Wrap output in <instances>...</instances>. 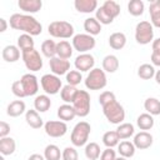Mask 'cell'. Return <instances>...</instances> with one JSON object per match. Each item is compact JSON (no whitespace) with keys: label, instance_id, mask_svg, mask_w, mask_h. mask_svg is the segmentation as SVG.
<instances>
[{"label":"cell","instance_id":"cell-1","mask_svg":"<svg viewBox=\"0 0 160 160\" xmlns=\"http://www.w3.org/2000/svg\"><path fill=\"white\" fill-rule=\"evenodd\" d=\"M9 24L14 30L24 31V34H29L31 36L40 35L42 31V25L40 21L28 14H12Z\"/></svg>","mask_w":160,"mask_h":160},{"label":"cell","instance_id":"cell-2","mask_svg":"<svg viewBox=\"0 0 160 160\" xmlns=\"http://www.w3.org/2000/svg\"><path fill=\"white\" fill-rule=\"evenodd\" d=\"M90 132H91V126L89 122H86V121L78 122L71 131V136H70L71 144L74 146H78V148L86 145L89 136H90Z\"/></svg>","mask_w":160,"mask_h":160},{"label":"cell","instance_id":"cell-3","mask_svg":"<svg viewBox=\"0 0 160 160\" xmlns=\"http://www.w3.org/2000/svg\"><path fill=\"white\" fill-rule=\"evenodd\" d=\"M48 31L52 38H58V39H69V38H74V26L69 22V21H64V20H58V21H52L49 24L48 26Z\"/></svg>","mask_w":160,"mask_h":160},{"label":"cell","instance_id":"cell-4","mask_svg":"<svg viewBox=\"0 0 160 160\" xmlns=\"http://www.w3.org/2000/svg\"><path fill=\"white\" fill-rule=\"evenodd\" d=\"M106 74L102 69L99 68H94L92 70H90L88 76L85 78V86L89 90H101L106 86Z\"/></svg>","mask_w":160,"mask_h":160},{"label":"cell","instance_id":"cell-5","mask_svg":"<svg viewBox=\"0 0 160 160\" xmlns=\"http://www.w3.org/2000/svg\"><path fill=\"white\" fill-rule=\"evenodd\" d=\"M102 112H104V116L106 118V120L111 124H115V125H119L121 124L124 120H125V110H124V106L118 102L116 100L105 105L102 108Z\"/></svg>","mask_w":160,"mask_h":160},{"label":"cell","instance_id":"cell-6","mask_svg":"<svg viewBox=\"0 0 160 160\" xmlns=\"http://www.w3.org/2000/svg\"><path fill=\"white\" fill-rule=\"evenodd\" d=\"M135 40L140 45L150 44L154 40V26L150 21H140L135 28Z\"/></svg>","mask_w":160,"mask_h":160},{"label":"cell","instance_id":"cell-7","mask_svg":"<svg viewBox=\"0 0 160 160\" xmlns=\"http://www.w3.org/2000/svg\"><path fill=\"white\" fill-rule=\"evenodd\" d=\"M71 105L74 106V109L76 111V116H80V118L88 116L90 112V105H91L89 92L85 90H79L75 96V100Z\"/></svg>","mask_w":160,"mask_h":160},{"label":"cell","instance_id":"cell-8","mask_svg":"<svg viewBox=\"0 0 160 160\" xmlns=\"http://www.w3.org/2000/svg\"><path fill=\"white\" fill-rule=\"evenodd\" d=\"M21 58H22V61H24V64H25L28 70H30L32 72L41 70V68H42V59L40 56V52L35 48L21 51Z\"/></svg>","mask_w":160,"mask_h":160},{"label":"cell","instance_id":"cell-9","mask_svg":"<svg viewBox=\"0 0 160 160\" xmlns=\"http://www.w3.org/2000/svg\"><path fill=\"white\" fill-rule=\"evenodd\" d=\"M95 44H96L95 38L89 34H76L74 35L72 42H71L74 50L79 51L80 54H85L92 50L95 48Z\"/></svg>","mask_w":160,"mask_h":160},{"label":"cell","instance_id":"cell-10","mask_svg":"<svg viewBox=\"0 0 160 160\" xmlns=\"http://www.w3.org/2000/svg\"><path fill=\"white\" fill-rule=\"evenodd\" d=\"M40 84L46 95H55L62 89V82L60 78L55 74H45L40 79Z\"/></svg>","mask_w":160,"mask_h":160},{"label":"cell","instance_id":"cell-11","mask_svg":"<svg viewBox=\"0 0 160 160\" xmlns=\"http://www.w3.org/2000/svg\"><path fill=\"white\" fill-rule=\"evenodd\" d=\"M44 130L50 138H61L68 132V125L61 120H49L44 124Z\"/></svg>","mask_w":160,"mask_h":160},{"label":"cell","instance_id":"cell-12","mask_svg":"<svg viewBox=\"0 0 160 160\" xmlns=\"http://www.w3.org/2000/svg\"><path fill=\"white\" fill-rule=\"evenodd\" d=\"M21 81V85L24 88V91H25V95L26 96H32L38 92L39 90V81H38V78L34 75V74H24L20 79Z\"/></svg>","mask_w":160,"mask_h":160},{"label":"cell","instance_id":"cell-13","mask_svg":"<svg viewBox=\"0 0 160 160\" xmlns=\"http://www.w3.org/2000/svg\"><path fill=\"white\" fill-rule=\"evenodd\" d=\"M76 70H79L80 72H84V71H90L94 69V65H95V59L91 54L89 52H85V54H80L79 56H76L75 59V62H74Z\"/></svg>","mask_w":160,"mask_h":160},{"label":"cell","instance_id":"cell-14","mask_svg":"<svg viewBox=\"0 0 160 160\" xmlns=\"http://www.w3.org/2000/svg\"><path fill=\"white\" fill-rule=\"evenodd\" d=\"M49 66H50V70L52 71V74H55L58 76L66 75L70 71L69 60H64V59H60L58 56H55V58L49 60Z\"/></svg>","mask_w":160,"mask_h":160},{"label":"cell","instance_id":"cell-15","mask_svg":"<svg viewBox=\"0 0 160 160\" xmlns=\"http://www.w3.org/2000/svg\"><path fill=\"white\" fill-rule=\"evenodd\" d=\"M152 141H154V138L148 131H140V132L135 134L134 135V140H132L135 148L139 149V150L149 149L152 145Z\"/></svg>","mask_w":160,"mask_h":160},{"label":"cell","instance_id":"cell-16","mask_svg":"<svg viewBox=\"0 0 160 160\" xmlns=\"http://www.w3.org/2000/svg\"><path fill=\"white\" fill-rule=\"evenodd\" d=\"M18 6L20 8V10H22L25 12L35 14L41 9L42 1L41 0H19Z\"/></svg>","mask_w":160,"mask_h":160},{"label":"cell","instance_id":"cell-17","mask_svg":"<svg viewBox=\"0 0 160 160\" xmlns=\"http://www.w3.org/2000/svg\"><path fill=\"white\" fill-rule=\"evenodd\" d=\"M74 6L79 12L90 14L98 9V1L96 0H75Z\"/></svg>","mask_w":160,"mask_h":160},{"label":"cell","instance_id":"cell-18","mask_svg":"<svg viewBox=\"0 0 160 160\" xmlns=\"http://www.w3.org/2000/svg\"><path fill=\"white\" fill-rule=\"evenodd\" d=\"M72 50H74L72 45L66 40H61L56 42V56L60 59H64V60L70 59L72 55Z\"/></svg>","mask_w":160,"mask_h":160},{"label":"cell","instance_id":"cell-19","mask_svg":"<svg viewBox=\"0 0 160 160\" xmlns=\"http://www.w3.org/2000/svg\"><path fill=\"white\" fill-rule=\"evenodd\" d=\"M25 110H26V105L22 100H14L8 105L6 114L11 118H18V116L22 115L24 112H26Z\"/></svg>","mask_w":160,"mask_h":160},{"label":"cell","instance_id":"cell-20","mask_svg":"<svg viewBox=\"0 0 160 160\" xmlns=\"http://www.w3.org/2000/svg\"><path fill=\"white\" fill-rule=\"evenodd\" d=\"M1 55L6 62H15L20 59V49L18 45H6L2 49Z\"/></svg>","mask_w":160,"mask_h":160},{"label":"cell","instance_id":"cell-21","mask_svg":"<svg viewBox=\"0 0 160 160\" xmlns=\"http://www.w3.org/2000/svg\"><path fill=\"white\" fill-rule=\"evenodd\" d=\"M76 116V111L72 105L70 104H62L58 108V118L61 121H70Z\"/></svg>","mask_w":160,"mask_h":160},{"label":"cell","instance_id":"cell-22","mask_svg":"<svg viewBox=\"0 0 160 160\" xmlns=\"http://www.w3.org/2000/svg\"><path fill=\"white\" fill-rule=\"evenodd\" d=\"M25 120H26V124L32 128V129H40L42 125H44V121L41 119V116L39 115V112L36 110H26L25 112Z\"/></svg>","mask_w":160,"mask_h":160},{"label":"cell","instance_id":"cell-23","mask_svg":"<svg viewBox=\"0 0 160 160\" xmlns=\"http://www.w3.org/2000/svg\"><path fill=\"white\" fill-rule=\"evenodd\" d=\"M109 45L114 50H121L126 45V36L124 32L116 31L109 36Z\"/></svg>","mask_w":160,"mask_h":160},{"label":"cell","instance_id":"cell-24","mask_svg":"<svg viewBox=\"0 0 160 160\" xmlns=\"http://www.w3.org/2000/svg\"><path fill=\"white\" fill-rule=\"evenodd\" d=\"M78 91L79 90L76 89V86H72V85L66 84L65 86H62V89L60 91V98H61V100L65 104H72L74 100H75V96H76Z\"/></svg>","mask_w":160,"mask_h":160},{"label":"cell","instance_id":"cell-25","mask_svg":"<svg viewBox=\"0 0 160 160\" xmlns=\"http://www.w3.org/2000/svg\"><path fill=\"white\" fill-rule=\"evenodd\" d=\"M15 149H16V142H15V140L12 138L6 136V138H1L0 139V152L4 156L14 154Z\"/></svg>","mask_w":160,"mask_h":160},{"label":"cell","instance_id":"cell-26","mask_svg":"<svg viewBox=\"0 0 160 160\" xmlns=\"http://www.w3.org/2000/svg\"><path fill=\"white\" fill-rule=\"evenodd\" d=\"M135 150H136V148H135L134 142H131L129 140L120 141L118 145V152L120 154V156H124L126 159L132 158L135 155Z\"/></svg>","mask_w":160,"mask_h":160},{"label":"cell","instance_id":"cell-27","mask_svg":"<svg viewBox=\"0 0 160 160\" xmlns=\"http://www.w3.org/2000/svg\"><path fill=\"white\" fill-rule=\"evenodd\" d=\"M84 30L86 31V34L91 36L99 35L101 31V24L95 18H88L84 21Z\"/></svg>","mask_w":160,"mask_h":160},{"label":"cell","instance_id":"cell-28","mask_svg":"<svg viewBox=\"0 0 160 160\" xmlns=\"http://www.w3.org/2000/svg\"><path fill=\"white\" fill-rule=\"evenodd\" d=\"M50 106H51V100L46 94L38 95L34 100V108L38 112H45L50 109Z\"/></svg>","mask_w":160,"mask_h":160},{"label":"cell","instance_id":"cell-29","mask_svg":"<svg viewBox=\"0 0 160 160\" xmlns=\"http://www.w3.org/2000/svg\"><path fill=\"white\" fill-rule=\"evenodd\" d=\"M149 12H150L151 25L160 29V0H155L150 2Z\"/></svg>","mask_w":160,"mask_h":160},{"label":"cell","instance_id":"cell-30","mask_svg":"<svg viewBox=\"0 0 160 160\" xmlns=\"http://www.w3.org/2000/svg\"><path fill=\"white\" fill-rule=\"evenodd\" d=\"M118 69H119V59H118L115 55L110 54V55H106V56L102 59V70H104L105 72L112 74V72H115Z\"/></svg>","mask_w":160,"mask_h":160},{"label":"cell","instance_id":"cell-31","mask_svg":"<svg viewBox=\"0 0 160 160\" xmlns=\"http://www.w3.org/2000/svg\"><path fill=\"white\" fill-rule=\"evenodd\" d=\"M154 122H155V121H154L152 115H150V114H148V112L140 114V115L138 116V119H136V125H138L139 129L142 130V131H146V130L152 129Z\"/></svg>","mask_w":160,"mask_h":160},{"label":"cell","instance_id":"cell-32","mask_svg":"<svg viewBox=\"0 0 160 160\" xmlns=\"http://www.w3.org/2000/svg\"><path fill=\"white\" fill-rule=\"evenodd\" d=\"M115 131L118 132L120 140H125V139H129L130 136H132L135 134V128L131 122H121L118 125Z\"/></svg>","mask_w":160,"mask_h":160},{"label":"cell","instance_id":"cell-33","mask_svg":"<svg viewBox=\"0 0 160 160\" xmlns=\"http://www.w3.org/2000/svg\"><path fill=\"white\" fill-rule=\"evenodd\" d=\"M144 109L150 115H160V100L156 98H148L144 101Z\"/></svg>","mask_w":160,"mask_h":160},{"label":"cell","instance_id":"cell-34","mask_svg":"<svg viewBox=\"0 0 160 160\" xmlns=\"http://www.w3.org/2000/svg\"><path fill=\"white\" fill-rule=\"evenodd\" d=\"M41 52L45 58L52 59L56 56V42L54 40H44L41 44Z\"/></svg>","mask_w":160,"mask_h":160},{"label":"cell","instance_id":"cell-35","mask_svg":"<svg viewBox=\"0 0 160 160\" xmlns=\"http://www.w3.org/2000/svg\"><path fill=\"white\" fill-rule=\"evenodd\" d=\"M155 68L150 64H142L138 69V76L142 80H150L151 78H155Z\"/></svg>","mask_w":160,"mask_h":160},{"label":"cell","instance_id":"cell-36","mask_svg":"<svg viewBox=\"0 0 160 160\" xmlns=\"http://www.w3.org/2000/svg\"><path fill=\"white\" fill-rule=\"evenodd\" d=\"M84 152H85V156L89 160H98L100 158V155H101L100 146L96 142H89V144H86Z\"/></svg>","mask_w":160,"mask_h":160},{"label":"cell","instance_id":"cell-37","mask_svg":"<svg viewBox=\"0 0 160 160\" xmlns=\"http://www.w3.org/2000/svg\"><path fill=\"white\" fill-rule=\"evenodd\" d=\"M62 155V151H60L59 146L54 144H49L44 150V158L45 160H60Z\"/></svg>","mask_w":160,"mask_h":160},{"label":"cell","instance_id":"cell-38","mask_svg":"<svg viewBox=\"0 0 160 160\" xmlns=\"http://www.w3.org/2000/svg\"><path fill=\"white\" fill-rule=\"evenodd\" d=\"M119 141H120V138H119V135L115 130L106 131L102 135V142L106 148H114V146L119 145Z\"/></svg>","mask_w":160,"mask_h":160},{"label":"cell","instance_id":"cell-39","mask_svg":"<svg viewBox=\"0 0 160 160\" xmlns=\"http://www.w3.org/2000/svg\"><path fill=\"white\" fill-rule=\"evenodd\" d=\"M34 39L31 35L29 34H21L19 38H18V48L24 51V50H28V49H34Z\"/></svg>","mask_w":160,"mask_h":160},{"label":"cell","instance_id":"cell-40","mask_svg":"<svg viewBox=\"0 0 160 160\" xmlns=\"http://www.w3.org/2000/svg\"><path fill=\"white\" fill-rule=\"evenodd\" d=\"M101 6L105 9V11L112 19H115V18H118L120 15V5L116 1H114V0H106Z\"/></svg>","mask_w":160,"mask_h":160},{"label":"cell","instance_id":"cell-41","mask_svg":"<svg viewBox=\"0 0 160 160\" xmlns=\"http://www.w3.org/2000/svg\"><path fill=\"white\" fill-rule=\"evenodd\" d=\"M144 9H145V5H144V2L141 0H131L128 4V11L132 16H140V15H142Z\"/></svg>","mask_w":160,"mask_h":160},{"label":"cell","instance_id":"cell-42","mask_svg":"<svg viewBox=\"0 0 160 160\" xmlns=\"http://www.w3.org/2000/svg\"><path fill=\"white\" fill-rule=\"evenodd\" d=\"M95 19L101 24V25H109L114 21V19L105 11V9L102 6H100L99 9H96V12H95Z\"/></svg>","mask_w":160,"mask_h":160},{"label":"cell","instance_id":"cell-43","mask_svg":"<svg viewBox=\"0 0 160 160\" xmlns=\"http://www.w3.org/2000/svg\"><path fill=\"white\" fill-rule=\"evenodd\" d=\"M81 80H82V76H81V72L79 70H70L66 74V81L69 85L76 86L78 84L81 82Z\"/></svg>","mask_w":160,"mask_h":160},{"label":"cell","instance_id":"cell-44","mask_svg":"<svg viewBox=\"0 0 160 160\" xmlns=\"http://www.w3.org/2000/svg\"><path fill=\"white\" fill-rule=\"evenodd\" d=\"M62 160H79V154L74 146H68L62 150Z\"/></svg>","mask_w":160,"mask_h":160},{"label":"cell","instance_id":"cell-45","mask_svg":"<svg viewBox=\"0 0 160 160\" xmlns=\"http://www.w3.org/2000/svg\"><path fill=\"white\" fill-rule=\"evenodd\" d=\"M115 100H116V98H115V94H114L112 91H102V92L100 94V96H99V102H100V105H101L102 108H104L105 105H108V104L115 101Z\"/></svg>","mask_w":160,"mask_h":160},{"label":"cell","instance_id":"cell-46","mask_svg":"<svg viewBox=\"0 0 160 160\" xmlns=\"http://www.w3.org/2000/svg\"><path fill=\"white\" fill-rule=\"evenodd\" d=\"M11 91H12V94L16 96V98H19V99H21V98H25L26 95H25V91H24V88H22V85H21V81L20 80H16V81H14L12 82V85H11Z\"/></svg>","mask_w":160,"mask_h":160},{"label":"cell","instance_id":"cell-47","mask_svg":"<svg viewBox=\"0 0 160 160\" xmlns=\"http://www.w3.org/2000/svg\"><path fill=\"white\" fill-rule=\"evenodd\" d=\"M99 159L100 160H115L116 159V152L112 148H106L105 150H102Z\"/></svg>","mask_w":160,"mask_h":160},{"label":"cell","instance_id":"cell-48","mask_svg":"<svg viewBox=\"0 0 160 160\" xmlns=\"http://www.w3.org/2000/svg\"><path fill=\"white\" fill-rule=\"evenodd\" d=\"M10 134V125L5 121L0 122V138H6Z\"/></svg>","mask_w":160,"mask_h":160},{"label":"cell","instance_id":"cell-49","mask_svg":"<svg viewBox=\"0 0 160 160\" xmlns=\"http://www.w3.org/2000/svg\"><path fill=\"white\" fill-rule=\"evenodd\" d=\"M151 62L154 66H160V54L158 52H151Z\"/></svg>","mask_w":160,"mask_h":160},{"label":"cell","instance_id":"cell-50","mask_svg":"<svg viewBox=\"0 0 160 160\" xmlns=\"http://www.w3.org/2000/svg\"><path fill=\"white\" fill-rule=\"evenodd\" d=\"M151 48H152V52H158V54H160V38L152 40Z\"/></svg>","mask_w":160,"mask_h":160},{"label":"cell","instance_id":"cell-51","mask_svg":"<svg viewBox=\"0 0 160 160\" xmlns=\"http://www.w3.org/2000/svg\"><path fill=\"white\" fill-rule=\"evenodd\" d=\"M28 160H45V158H44V155H40V154H32L29 156Z\"/></svg>","mask_w":160,"mask_h":160},{"label":"cell","instance_id":"cell-52","mask_svg":"<svg viewBox=\"0 0 160 160\" xmlns=\"http://www.w3.org/2000/svg\"><path fill=\"white\" fill-rule=\"evenodd\" d=\"M0 24H1V28H0V32H4V31L6 30V28H8L6 20H5L4 18H1V19H0Z\"/></svg>","mask_w":160,"mask_h":160},{"label":"cell","instance_id":"cell-53","mask_svg":"<svg viewBox=\"0 0 160 160\" xmlns=\"http://www.w3.org/2000/svg\"><path fill=\"white\" fill-rule=\"evenodd\" d=\"M155 81L160 85V70H158V71L155 72Z\"/></svg>","mask_w":160,"mask_h":160},{"label":"cell","instance_id":"cell-54","mask_svg":"<svg viewBox=\"0 0 160 160\" xmlns=\"http://www.w3.org/2000/svg\"><path fill=\"white\" fill-rule=\"evenodd\" d=\"M115 160H128L126 158H124V156H119V158H116Z\"/></svg>","mask_w":160,"mask_h":160},{"label":"cell","instance_id":"cell-55","mask_svg":"<svg viewBox=\"0 0 160 160\" xmlns=\"http://www.w3.org/2000/svg\"><path fill=\"white\" fill-rule=\"evenodd\" d=\"M0 160H5V159H4V158H2V156H1V158H0Z\"/></svg>","mask_w":160,"mask_h":160}]
</instances>
